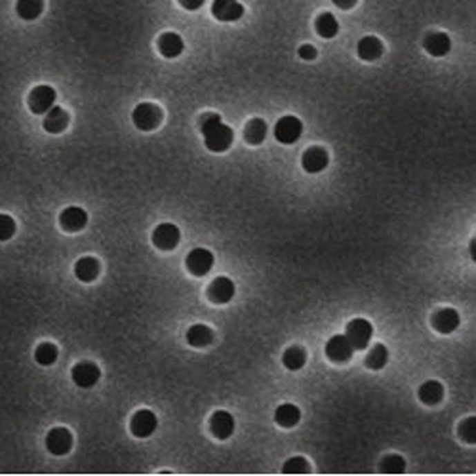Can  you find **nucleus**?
Segmentation results:
<instances>
[{
    "instance_id": "31",
    "label": "nucleus",
    "mask_w": 476,
    "mask_h": 476,
    "mask_svg": "<svg viewBox=\"0 0 476 476\" xmlns=\"http://www.w3.org/2000/svg\"><path fill=\"white\" fill-rule=\"evenodd\" d=\"M35 360L40 366H52L57 360V347L54 343H40L35 351Z\"/></svg>"
},
{
    "instance_id": "1",
    "label": "nucleus",
    "mask_w": 476,
    "mask_h": 476,
    "mask_svg": "<svg viewBox=\"0 0 476 476\" xmlns=\"http://www.w3.org/2000/svg\"><path fill=\"white\" fill-rule=\"evenodd\" d=\"M200 132L204 135V145L211 153H225L233 145V130L216 113H208L200 118Z\"/></svg>"
},
{
    "instance_id": "8",
    "label": "nucleus",
    "mask_w": 476,
    "mask_h": 476,
    "mask_svg": "<svg viewBox=\"0 0 476 476\" xmlns=\"http://www.w3.org/2000/svg\"><path fill=\"white\" fill-rule=\"evenodd\" d=\"M185 265H187L191 274L204 276V274L210 273L211 267H213V254L206 248H195L187 254Z\"/></svg>"
},
{
    "instance_id": "5",
    "label": "nucleus",
    "mask_w": 476,
    "mask_h": 476,
    "mask_svg": "<svg viewBox=\"0 0 476 476\" xmlns=\"http://www.w3.org/2000/svg\"><path fill=\"white\" fill-rule=\"evenodd\" d=\"M55 97H57V94H55L54 88L40 84V86L32 88L31 94H29V109L35 115H46L48 111L55 105Z\"/></svg>"
},
{
    "instance_id": "15",
    "label": "nucleus",
    "mask_w": 476,
    "mask_h": 476,
    "mask_svg": "<svg viewBox=\"0 0 476 476\" xmlns=\"http://www.w3.org/2000/svg\"><path fill=\"white\" fill-rule=\"evenodd\" d=\"M88 223V213L78 206H69L61 211L59 216V225L67 231V233H78L82 231Z\"/></svg>"
},
{
    "instance_id": "23",
    "label": "nucleus",
    "mask_w": 476,
    "mask_h": 476,
    "mask_svg": "<svg viewBox=\"0 0 476 476\" xmlns=\"http://www.w3.org/2000/svg\"><path fill=\"white\" fill-rule=\"evenodd\" d=\"M299 419H301V412H299V408L296 404H280L274 412V421L278 423L280 427H284V429L296 427Z\"/></svg>"
},
{
    "instance_id": "4",
    "label": "nucleus",
    "mask_w": 476,
    "mask_h": 476,
    "mask_svg": "<svg viewBox=\"0 0 476 476\" xmlns=\"http://www.w3.org/2000/svg\"><path fill=\"white\" fill-rule=\"evenodd\" d=\"M303 133V122L297 117H282L276 124H274V137L282 145H292L296 143Z\"/></svg>"
},
{
    "instance_id": "21",
    "label": "nucleus",
    "mask_w": 476,
    "mask_h": 476,
    "mask_svg": "<svg viewBox=\"0 0 476 476\" xmlns=\"http://www.w3.org/2000/svg\"><path fill=\"white\" fill-rule=\"evenodd\" d=\"M356 54L362 61H375L383 54V42L377 37H364L356 46Z\"/></svg>"
},
{
    "instance_id": "27",
    "label": "nucleus",
    "mask_w": 476,
    "mask_h": 476,
    "mask_svg": "<svg viewBox=\"0 0 476 476\" xmlns=\"http://www.w3.org/2000/svg\"><path fill=\"white\" fill-rule=\"evenodd\" d=\"M314 29H316L318 37H322V39H334L339 32V23H337L336 16H332L330 12H324V14L316 17Z\"/></svg>"
},
{
    "instance_id": "33",
    "label": "nucleus",
    "mask_w": 476,
    "mask_h": 476,
    "mask_svg": "<svg viewBox=\"0 0 476 476\" xmlns=\"http://www.w3.org/2000/svg\"><path fill=\"white\" fill-rule=\"evenodd\" d=\"M282 473H284V475H309V473H311V465L307 463L305 457H299V455H297V457H292V459H288L284 463Z\"/></svg>"
},
{
    "instance_id": "6",
    "label": "nucleus",
    "mask_w": 476,
    "mask_h": 476,
    "mask_svg": "<svg viewBox=\"0 0 476 476\" xmlns=\"http://www.w3.org/2000/svg\"><path fill=\"white\" fill-rule=\"evenodd\" d=\"M180 229L173 225V223H160V225L153 231V244H155L158 250H175L178 244H180Z\"/></svg>"
},
{
    "instance_id": "30",
    "label": "nucleus",
    "mask_w": 476,
    "mask_h": 476,
    "mask_svg": "<svg viewBox=\"0 0 476 476\" xmlns=\"http://www.w3.org/2000/svg\"><path fill=\"white\" fill-rule=\"evenodd\" d=\"M387 360H389V351H387V347L377 343L372 347V351L368 352L366 366L370 368V370H381V368H385V364H387Z\"/></svg>"
},
{
    "instance_id": "28",
    "label": "nucleus",
    "mask_w": 476,
    "mask_h": 476,
    "mask_svg": "<svg viewBox=\"0 0 476 476\" xmlns=\"http://www.w3.org/2000/svg\"><path fill=\"white\" fill-rule=\"evenodd\" d=\"M44 10V0H17V16L25 21H35Z\"/></svg>"
},
{
    "instance_id": "26",
    "label": "nucleus",
    "mask_w": 476,
    "mask_h": 476,
    "mask_svg": "<svg viewBox=\"0 0 476 476\" xmlns=\"http://www.w3.org/2000/svg\"><path fill=\"white\" fill-rule=\"evenodd\" d=\"M267 137V124L263 118H251L244 128V140L250 145H261Z\"/></svg>"
},
{
    "instance_id": "7",
    "label": "nucleus",
    "mask_w": 476,
    "mask_h": 476,
    "mask_svg": "<svg viewBox=\"0 0 476 476\" xmlns=\"http://www.w3.org/2000/svg\"><path fill=\"white\" fill-rule=\"evenodd\" d=\"M70 377L80 389H92L95 383L99 381L102 372L94 362H78L77 366H73V370H70Z\"/></svg>"
},
{
    "instance_id": "35",
    "label": "nucleus",
    "mask_w": 476,
    "mask_h": 476,
    "mask_svg": "<svg viewBox=\"0 0 476 476\" xmlns=\"http://www.w3.org/2000/svg\"><path fill=\"white\" fill-rule=\"evenodd\" d=\"M16 233V221L6 213H0V242L10 240Z\"/></svg>"
},
{
    "instance_id": "14",
    "label": "nucleus",
    "mask_w": 476,
    "mask_h": 476,
    "mask_svg": "<svg viewBox=\"0 0 476 476\" xmlns=\"http://www.w3.org/2000/svg\"><path fill=\"white\" fill-rule=\"evenodd\" d=\"M234 427H236L234 417L229 412H225V410H219V412H216L210 417L211 435L219 438V440H227L229 437H233Z\"/></svg>"
},
{
    "instance_id": "20",
    "label": "nucleus",
    "mask_w": 476,
    "mask_h": 476,
    "mask_svg": "<svg viewBox=\"0 0 476 476\" xmlns=\"http://www.w3.org/2000/svg\"><path fill=\"white\" fill-rule=\"evenodd\" d=\"M42 126H44V130L50 133H61L63 130L69 126V115H67V111L54 105V107L46 113Z\"/></svg>"
},
{
    "instance_id": "12",
    "label": "nucleus",
    "mask_w": 476,
    "mask_h": 476,
    "mask_svg": "<svg viewBox=\"0 0 476 476\" xmlns=\"http://www.w3.org/2000/svg\"><path fill=\"white\" fill-rule=\"evenodd\" d=\"M236 294V286L229 276H218L216 280L208 286V299L213 303L223 305L229 303Z\"/></svg>"
},
{
    "instance_id": "3",
    "label": "nucleus",
    "mask_w": 476,
    "mask_h": 476,
    "mask_svg": "<svg viewBox=\"0 0 476 476\" xmlns=\"http://www.w3.org/2000/svg\"><path fill=\"white\" fill-rule=\"evenodd\" d=\"M372 336H374V326L372 322L366 321V318H354L347 324V334L345 337L349 339V343L352 345V349L356 351H362L366 349L370 341H372Z\"/></svg>"
},
{
    "instance_id": "29",
    "label": "nucleus",
    "mask_w": 476,
    "mask_h": 476,
    "mask_svg": "<svg viewBox=\"0 0 476 476\" xmlns=\"http://www.w3.org/2000/svg\"><path fill=\"white\" fill-rule=\"evenodd\" d=\"M305 362H307V352L301 347H297V345L288 347L284 351V354H282V364L288 368V370H292V372L301 370L305 366Z\"/></svg>"
},
{
    "instance_id": "11",
    "label": "nucleus",
    "mask_w": 476,
    "mask_h": 476,
    "mask_svg": "<svg viewBox=\"0 0 476 476\" xmlns=\"http://www.w3.org/2000/svg\"><path fill=\"white\" fill-rule=\"evenodd\" d=\"M46 448L52 455H65L73 448V435L65 427H55L48 432Z\"/></svg>"
},
{
    "instance_id": "9",
    "label": "nucleus",
    "mask_w": 476,
    "mask_h": 476,
    "mask_svg": "<svg viewBox=\"0 0 476 476\" xmlns=\"http://www.w3.org/2000/svg\"><path fill=\"white\" fill-rule=\"evenodd\" d=\"M211 14L218 21L233 23V21H238L244 16V6L238 0H213Z\"/></svg>"
},
{
    "instance_id": "32",
    "label": "nucleus",
    "mask_w": 476,
    "mask_h": 476,
    "mask_svg": "<svg viewBox=\"0 0 476 476\" xmlns=\"http://www.w3.org/2000/svg\"><path fill=\"white\" fill-rule=\"evenodd\" d=\"M383 475H402L406 470V461L400 455H387L379 465Z\"/></svg>"
},
{
    "instance_id": "2",
    "label": "nucleus",
    "mask_w": 476,
    "mask_h": 476,
    "mask_svg": "<svg viewBox=\"0 0 476 476\" xmlns=\"http://www.w3.org/2000/svg\"><path fill=\"white\" fill-rule=\"evenodd\" d=\"M132 120L141 132H153L162 122V111L155 103H140L133 109Z\"/></svg>"
},
{
    "instance_id": "36",
    "label": "nucleus",
    "mask_w": 476,
    "mask_h": 476,
    "mask_svg": "<svg viewBox=\"0 0 476 476\" xmlns=\"http://www.w3.org/2000/svg\"><path fill=\"white\" fill-rule=\"evenodd\" d=\"M297 55H299L301 59H305V61H312V59L318 55V52H316V48L311 46V44H303V46H299V50H297Z\"/></svg>"
},
{
    "instance_id": "39",
    "label": "nucleus",
    "mask_w": 476,
    "mask_h": 476,
    "mask_svg": "<svg viewBox=\"0 0 476 476\" xmlns=\"http://www.w3.org/2000/svg\"><path fill=\"white\" fill-rule=\"evenodd\" d=\"M470 254H473V259H476V240L470 242Z\"/></svg>"
},
{
    "instance_id": "16",
    "label": "nucleus",
    "mask_w": 476,
    "mask_h": 476,
    "mask_svg": "<svg viewBox=\"0 0 476 476\" xmlns=\"http://www.w3.org/2000/svg\"><path fill=\"white\" fill-rule=\"evenodd\" d=\"M352 352H354V349L345 336L330 337L328 343H326V356L332 362H347L352 356Z\"/></svg>"
},
{
    "instance_id": "10",
    "label": "nucleus",
    "mask_w": 476,
    "mask_h": 476,
    "mask_svg": "<svg viewBox=\"0 0 476 476\" xmlns=\"http://www.w3.org/2000/svg\"><path fill=\"white\" fill-rule=\"evenodd\" d=\"M158 427V419L156 415L151 412V410H140L132 415V421H130V430H132L133 437L137 438H147L151 437L153 432Z\"/></svg>"
},
{
    "instance_id": "19",
    "label": "nucleus",
    "mask_w": 476,
    "mask_h": 476,
    "mask_svg": "<svg viewBox=\"0 0 476 476\" xmlns=\"http://www.w3.org/2000/svg\"><path fill=\"white\" fill-rule=\"evenodd\" d=\"M183 48H185V44H183V39L178 32L168 31L164 35H160V39H158V52L164 57H168V59L178 57L183 52Z\"/></svg>"
},
{
    "instance_id": "37",
    "label": "nucleus",
    "mask_w": 476,
    "mask_h": 476,
    "mask_svg": "<svg viewBox=\"0 0 476 476\" xmlns=\"http://www.w3.org/2000/svg\"><path fill=\"white\" fill-rule=\"evenodd\" d=\"M204 2H206V0H180L181 6L185 10H189V12H195V10L202 8Z\"/></svg>"
},
{
    "instance_id": "25",
    "label": "nucleus",
    "mask_w": 476,
    "mask_h": 476,
    "mask_svg": "<svg viewBox=\"0 0 476 476\" xmlns=\"http://www.w3.org/2000/svg\"><path fill=\"white\" fill-rule=\"evenodd\" d=\"M75 274L80 282H94L99 274V263L95 258L78 259L75 265Z\"/></svg>"
},
{
    "instance_id": "22",
    "label": "nucleus",
    "mask_w": 476,
    "mask_h": 476,
    "mask_svg": "<svg viewBox=\"0 0 476 476\" xmlns=\"http://www.w3.org/2000/svg\"><path fill=\"white\" fill-rule=\"evenodd\" d=\"M417 397H419L423 404L435 406V404H438L440 400L444 399V387H442V383L435 381V379L432 381H425L419 387V390H417Z\"/></svg>"
},
{
    "instance_id": "34",
    "label": "nucleus",
    "mask_w": 476,
    "mask_h": 476,
    "mask_svg": "<svg viewBox=\"0 0 476 476\" xmlns=\"http://www.w3.org/2000/svg\"><path fill=\"white\" fill-rule=\"evenodd\" d=\"M459 437L467 444H476V417H468L459 425Z\"/></svg>"
},
{
    "instance_id": "17",
    "label": "nucleus",
    "mask_w": 476,
    "mask_h": 476,
    "mask_svg": "<svg viewBox=\"0 0 476 476\" xmlns=\"http://www.w3.org/2000/svg\"><path fill=\"white\" fill-rule=\"evenodd\" d=\"M457 326H459V314L452 307L440 309L432 316V328L437 330L438 334H452Z\"/></svg>"
},
{
    "instance_id": "24",
    "label": "nucleus",
    "mask_w": 476,
    "mask_h": 476,
    "mask_svg": "<svg viewBox=\"0 0 476 476\" xmlns=\"http://www.w3.org/2000/svg\"><path fill=\"white\" fill-rule=\"evenodd\" d=\"M187 343L191 347H196V349H202V347H208L213 339V332H211L208 326L204 324H195L187 330Z\"/></svg>"
},
{
    "instance_id": "18",
    "label": "nucleus",
    "mask_w": 476,
    "mask_h": 476,
    "mask_svg": "<svg viewBox=\"0 0 476 476\" xmlns=\"http://www.w3.org/2000/svg\"><path fill=\"white\" fill-rule=\"evenodd\" d=\"M423 48L435 57H444L452 50V40L446 32H430L429 37L423 42Z\"/></svg>"
},
{
    "instance_id": "38",
    "label": "nucleus",
    "mask_w": 476,
    "mask_h": 476,
    "mask_svg": "<svg viewBox=\"0 0 476 476\" xmlns=\"http://www.w3.org/2000/svg\"><path fill=\"white\" fill-rule=\"evenodd\" d=\"M332 2L336 4L337 8L351 10V8H354V6H356V2H359V0H332Z\"/></svg>"
},
{
    "instance_id": "13",
    "label": "nucleus",
    "mask_w": 476,
    "mask_h": 476,
    "mask_svg": "<svg viewBox=\"0 0 476 476\" xmlns=\"http://www.w3.org/2000/svg\"><path fill=\"white\" fill-rule=\"evenodd\" d=\"M328 162V153H326V149L322 147H309L303 153V158H301V164H303V170L307 173H318L322 170H326Z\"/></svg>"
}]
</instances>
